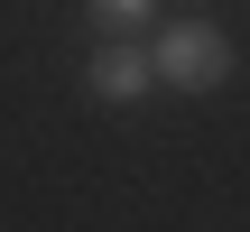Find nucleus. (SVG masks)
<instances>
[{
    "instance_id": "nucleus-1",
    "label": "nucleus",
    "mask_w": 250,
    "mask_h": 232,
    "mask_svg": "<svg viewBox=\"0 0 250 232\" xmlns=\"http://www.w3.org/2000/svg\"><path fill=\"white\" fill-rule=\"evenodd\" d=\"M148 74H158V84H176V93H213V84L232 74V37H223V28L176 19V28L148 46Z\"/></svg>"
},
{
    "instance_id": "nucleus-2",
    "label": "nucleus",
    "mask_w": 250,
    "mask_h": 232,
    "mask_svg": "<svg viewBox=\"0 0 250 232\" xmlns=\"http://www.w3.org/2000/svg\"><path fill=\"white\" fill-rule=\"evenodd\" d=\"M148 84H158V74H148L139 46H102V56H93V93H102V102H139Z\"/></svg>"
},
{
    "instance_id": "nucleus-3",
    "label": "nucleus",
    "mask_w": 250,
    "mask_h": 232,
    "mask_svg": "<svg viewBox=\"0 0 250 232\" xmlns=\"http://www.w3.org/2000/svg\"><path fill=\"white\" fill-rule=\"evenodd\" d=\"M93 19H102V28H139V19H148V0H93Z\"/></svg>"
}]
</instances>
